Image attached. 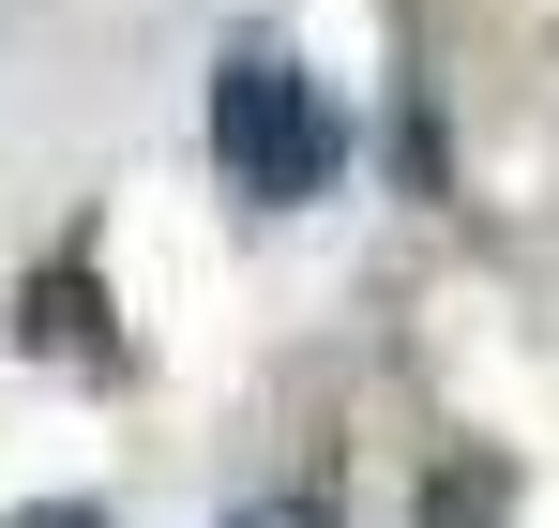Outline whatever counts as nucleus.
Here are the masks:
<instances>
[{
	"label": "nucleus",
	"mask_w": 559,
	"mask_h": 528,
	"mask_svg": "<svg viewBox=\"0 0 559 528\" xmlns=\"http://www.w3.org/2000/svg\"><path fill=\"white\" fill-rule=\"evenodd\" d=\"M333 167H348L333 91L302 61H273V46H227V76H212V181L242 212H302V196H333Z\"/></svg>",
	"instance_id": "obj_1"
},
{
	"label": "nucleus",
	"mask_w": 559,
	"mask_h": 528,
	"mask_svg": "<svg viewBox=\"0 0 559 528\" xmlns=\"http://www.w3.org/2000/svg\"><path fill=\"white\" fill-rule=\"evenodd\" d=\"M15 348L61 362V377H121V317H106V257L92 242H61V257L15 287Z\"/></svg>",
	"instance_id": "obj_2"
},
{
	"label": "nucleus",
	"mask_w": 559,
	"mask_h": 528,
	"mask_svg": "<svg viewBox=\"0 0 559 528\" xmlns=\"http://www.w3.org/2000/svg\"><path fill=\"white\" fill-rule=\"evenodd\" d=\"M242 528H333V499L302 483V499H258V514H242Z\"/></svg>",
	"instance_id": "obj_4"
},
{
	"label": "nucleus",
	"mask_w": 559,
	"mask_h": 528,
	"mask_svg": "<svg viewBox=\"0 0 559 528\" xmlns=\"http://www.w3.org/2000/svg\"><path fill=\"white\" fill-rule=\"evenodd\" d=\"M15 528H106V514H92V499H61V514H15Z\"/></svg>",
	"instance_id": "obj_5"
},
{
	"label": "nucleus",
	"mask_w": 559,
	"mask_h": 528,
	"mask_svg": "<svg viewBox=\"0 0 559 528\" xmlns=\"http://www.w3.org/2000/svg\"><path fill=\"white\" fill-rule=\"evenodd\" d=\"M424 528H499V483H484V468H439V499H424Z\"/></svg>",
	"instance_id": "obj_3"
}]
</instances>
